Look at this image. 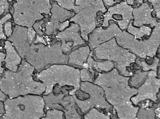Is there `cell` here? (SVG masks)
Wrapping results in <instances>:
<instances>
[{"instance_id":"6da1fadb","label":"cell","mask_w":160,"mask_h":119,"mask_svg":"<svg viewBox=\"0 0 160 119\" xmlns=\"http://www.w3.org/2000/svg\"><path fill=\"white\" fill-rule=\"evenodd\" d=\"M130 77L120 74L115 67L108 72L99 73L94 83L101 87L107 102L116 112L118 118L136 119L139 109L131 99L136 95L138 90L129 84Z\"/></svg>"},{"instance_id":"7a4b0ae2","label":"cell","mask_w":160,"mask_h":119,"mask_svg":"<svg viewBox=\"0 0 160 119\" xmlns=\"http://www.w3.org/2000/svg\"><path fill=\"white\" fill-rule=\"evenodd\" d=\"M8 40L22 60L32 66L37 72L52 65L68 63V55L63 52L60 41H55L49 45L40 43L30 44L27 32L23 30L15 31Z\"/></svg>"},{"instance_id":"3957f363","label":"cell","mask_w":160,"mask_h":119,"mask_svg":"<svg viewBox=\"0 0 160 119\" xmlns=\"http://www.w3.org/2000/svg\"><path fill=\"white\" fill-rule=\"evenodd\" d=\"M35 70L32 66L22 60L16 72L4 71L0 77V89L10 99L27 94L42 95L46 86L34 78Z\"/></svg>"},{"instance_id":"277c9868","label":"cell","mask_w":160,"mask_h":119,"mask_svg":"<svg viewBox=\"0 0 160 119\" xmlns=\"http://www.w3.org/2000/svg\"><path fill=\"white\" fill-rule=\"evenodd\" d=\"M34 75L35 79L41 81L46 86V91L42 95L52 92L55 86L68 88L70 95H74L80 89V68L68 64L52 65Z\"/></svg>"},{"instance_id":"5b68a950","label":"cell","mask_w":160,"mask_h":119,"mask_svg":"<svg viewBox=\"0 0 160 119\" xmlns=\"http://www.w3.org/2000/svg\"><path fill=\"white\" fill-rule=\"evenodd\" d=\"M4 106L5 113L1 118L38 119L45 115V102L42 95L27 94L7 98Z\"/></svg>"},{"instance_id":"8992f818","label":"cell","mask_w":160,"mask_h":119,"mask_svg":"<svg viewBox=\"0 0 160 119\" xmlns=\"http://www.w3.org/2000/svg\"><path fill=\"white\" fill-rule=\"evenodd\" d=\"M73 95L83 116L96 108L110 115L111 118H118L116 112L106 100L103 89L94 82L81 81L79 89Z\"/></svg>"},{"instance_id":"52a82bcc","label":"cell","mask_w":160,"mask_h":119,"mask_svg":"<svg viewBox=\"0 0 160 119\" xmlns=\"http://www.w3.org/2000/svg\"><path fill=\"white\" fill-rule=\"evenodd\" d=\"M92 51L94 59L114 62L115 67L123 76L131 77L134 74L132 64L135 63L137 56L118 45L114 37L101 44Z\"/></svg>"},{"instance_id":"ba28073f","label":"cell","mask_w":160,"mask_h":119,"mask_svg":"<svg viewBox=\"0 0 160 119\" xmlns=\"http://www.w3.org/2000/svg\"><path fill=\"white\" fill-rule=\"evenodd\" d=\"M114 37L118 45L129 50L137 57L143 59L147 57L153 58L157 56L160 44V22L154 27L148 38L136 39L132 34L119 28Z\"/></svg>"},{"instance_id":"9c48e42d","label":"cell","mask_w":160,"mask_h":119,"mask_svg":"<svg viewBox=\"0 0 160 119\" xmlns=\"http://www.w3.org/2000/svg\"><path fill=\"white\" fill-rule=\"evenodd\" d=\"M72 10L75 16L69 21L78 24L82 38L88 42V35L97 27V13L107 11L102 0H76Z\"/></svg>"},{"instance_id":"30bf717a","label":"cell","mask_w":160,"mask_h":119,"mask_svg":"<svg viewBox=\"0 0 160 119\" xmlns=\"http://www.w3.org/2000/svg\"><path fill=\"white\" fill-rule=\"evenodd\" d=\"M13 17L15 24L23 27H33L37 21L50 14V0H17L13 4Z\"/></svg>"},{"instance_id":"8fae6325","label":"cell","mask_w":160,"mask_h":119,"mask_svg":"<svg viewBox=\"0 0 160 119\" xmlns=\"http://www.w3.org/2000/svg\"><path fill=\"white\" fill-rule=\"evenodd\" d=\"M70 89L63 88L59 93H50L42 95L45 102V111L48 109H58L64 112L65 119L83 118L82 114L77 106L73 95L69 94Z\"/></svg>"},{"instance_id":"7c38bea8","label":"cell","mask_w":160,"mask_h":119,"mask_svg":"<svg viewBox=\"0 0 160 119\" xmlns=\"http://www.w3.org/2000/svg\"><path fill=\"white\" fill-rule=\"evenodd\" d=\"M133 7L128 4L126 1L109 7L103 16L102 27L107 28L109 25V21H113L117 22L122 30H127L130 21L133 20Z\"/></svg>"},{"instance_id":"4fadbf2b","label":"cell","mask_w":160,"mask_h":119,"mask_svg":"<svg viewBox=\"0 0 160 119\" xmlns=\"http://www.w3.org/2000/svg\"><path fill=\"white\" fill-rule=\"evenodd\" d=\"M137 90V94L131 99L134 105L137 106L139 103L147 100L157 103L158 100V94L160 90V78H158L157 71H149L146 79Z\"/></svg>"},{"instance_id":"5bb4252c","label":"cell","mask_w":160,"mask_h":119,"mask_svg":"<svg viewBox=\"0 0 160 119\" xmlns=\"http://www.w3.org/2000/svg\"><path fill=\"white\" fill-rule=\"evenodd\" d=\"M55 38L61 42L62 50L67 55L80 47L88 44L81 36L79 26L75 23H71L64 30L57 33Z\"/></svg>"},{"instance_id":"9a60e30c","label":"cell","mask_w":160,"mask_h":119,"mask_svg":"<svg viewBox=\"0 0 160 119\" xmlns=\"http://www.w3.org/2000/svg\"><path fill=\"white\" fill-rule=\"evenodd\" d=\"M50 12V20L46 23L45 28V34L48 36L56 34L61 24L75 15L74 12L61 7L56 2L52 4Z\"/></svg>"},{"instance_id":"2e32d148","label":"cell","mask_w":160,"mask_h":119,"mask_svg":"<svg viewBox=\"0 0 160 119\" xmlns=\"http://www.w3.org/2000/svg\"><path fill=\"white\" fill-rule=\"evenodd\" d=\"M153 11L152 5L148 2H143L140 6L133 8V26L140 27L142 25H149L151 28H154L158 21L157 18L152 16Z\"/></svg>"},{"instance_id":"e0dca14e","label":"cell","mask_w":160,"mask_h":119,"mask_svg":"<svg viewBox=\"0 0 160 119\" xmlns=\"http://www.w3.org/2000/svg\"><path fill=\"white\" fill-rule=\"evenodd\" d=\"M4 48L6 52L5 66L8 70L16 72L21 63L22 58L10 41L7 40L5 42Z\"/></svg>"},{"instance_id":"ac0fdd59","label":"cell","mask_w":160,"mask_h":119,"mask_svg":"<svg viewBox=\"0 0 160 119\" xmlns=\"http://www.w3.org/2000/svg\"><path fill=\"white\" fill-rule=\"evenodd\" d=\"M91 50L88 45L80 47L68 54V64L80 69L84 67Z\"/></svg>"},{"instance_id":"d6986e66","label":"cell","mask_w":160,"mask_h":119,"mask_svg":"<svg viewBox=\"0 0 160 119\" xmlns=\"http://www.w3.org/2000/svg\"><path fill=\"white\" fill-rule=\"evenodd\" d=\"M94 70L98 73L108 72L115 67V63L108 60H96L93 57V51H91L84 67Z\"/></svg>"},{"instance_id":"ffe728a7","label":"cell","mask_w":160,"mask_h":119,"mask_svg":"<svg viewBox=\"0 0 160 119\" xmlns=\"http://www.w3.org/2000/svg\"><path fill=\"white\" fill-rule=\"evenodd\" d=\"M160 58L155 56L154 57H147L146 59L137 57L135 61V67L137 69L141 68L143 71H149L150 70L158 71Z\"/></svg>"},{"instance_id":"44dd1931","label":"cell","mask_w":160,"mask_h":119,"mask_svg":"<svg viewBox=\"0 0 160 119\" xmlns=\"http://www.w3.org/2000/svg\"><path fill=\"white\" fill-rule=\"evenodd\" d=\"M132 22L133 20H132L130 22L127 28V31L134 36L135 38L142 40L145 38H148L151 35L152 32L151 27L145 25L136 27L133 26Z\"/></svg>"},{"instance_id":"7402d4cb","label":"cell","mask_w":160,"mask_h":119,"mask_svg":"<svg viewBox=\"0 0 160 119\" xmlns=\"http://www.w3.org/2000/svg\"><path fill=\"white\" fill-rule=\"evenodd\" d=\"M149 71H142L141 68L137 69L134 71V74L130 77L129 84L132 88L138 89L144 82L147 77Z\"/></svg>"},{"instance_id":"603a6c76","label":"cell","mask_w":160,"mask_h":119,"mask_svg":"<svg viewBox=\"0 0 160 119\" xmlns=\"http://www.w3.org/2000/svg\"><path fill=\"white\" fill-rule=\"evenodd\" d=\"M83 118L88 119H105L111 118L109 114L96 108H93L89 110L87 113L83 115Z\"/></svg>"},{"instance_id":"cb8c5ba5","label":"cell","mask_w":160,"mask_h":119,"mask_svg":"<svg viewBox=\"0 0 160 119\" xmlns=\"http://www.w3.org/2000/svg\"><path fill=\"white\" fill-rule=\"evenodd\" d=\"M136 119H156V113L153 106L149 107H139Z\"/></svg>"},{"instance_id":"d4e9b609","label":"cell","mask_w":160,"mask_h":119,"mask_svg":"<svg viewBox=\"0 0 160 119\" xmlns=\"http://www.w3.org/2000/svg\"><path fill=\"white\" fill-rule=\"evenodd\" d=\"M42 119H65L64 112L58 109H48L45 111V116Z\"/></svg>"},{"instance_id":"484cf974","label":"cell","mask_w":160,"mask_h":119,"mask_svg":"<svg viewBox=\"0 0 160 119\" xmlns=\"http://www.w3.org/2000/svg\"><path fill=\"white\" fill-rule=\"evenodd\" d=\"M80 78L81 81L90 82H94L96 78L90 69L87 67H83L80 69Z\"/></svg>"},{"instance_id":"4316f807","label":"cell","mask_w":160,"mask_h":119,"mask_svg":"<svg viewBox=\"0 0 160 119\" xmlns=\"http://www.w3.org/2000/svg\"><path fill=\"white\" fill-rule=\"evenodd\" d=\"M11 18L12 16L11 14L10 13H7L0 19V40L7 39V37L6 36L4 32V24L6 21L11 19Z\"/></svg>"},{"instance_id":"83f0119b","label":"cell","mask_w":160,"mask_h":119,"mask_svg":"<svg viewBox=\"0 0 160 119\" xmlns=\"http://www.w3.org/2000/svg\"><path fill=\"white\" fill-rule=\"evenodd\" d=\"M57 3L61 7L67 9L72 10L75 5L76 0H55Z\"/></svg>"},{"instance_id":"f1b7e54d","label":"cell","mask_w":160,"mask_h":119,"mask_svg":"<svg viewBox=\"0 0 160 119\" xmlns=\"http://www.w3.org/2000/svg\"><path fill=\"white\" fill-rule=\"evenodd\" d=\"M149 3H151L156 16L158 19L160 20V0H148Z\"/></svg>"},{"instance_id":"f546056e","label":"cell","mask_w":160,"mask_h":119,"mask_svg":"<svg viewBox=\"0 0 160 119\" xmlns=\"http://www.w3.org/2000/svg\"><path fill=\"white\" fill-rule=\"evenodd\" d=\"M9 3L8 0H0V17L9 12Z\"/></svg>"},{"instance_id":"4dcf8cb0","label":"cell","mask_w":160,"mask_h":119,"mask_svg":"<svg viewBox=\"0 0 160 119\" xmlns=\"http://www.w3.org/2000/svg\"><path fill=\"white\" fill-rule=\"evenodd\" d=\"M37 33L32 27H28L27 30V39L30 44L34 42L36 37Z\"/></svg>"},{"instance_id":"1f68e13d","label":"cell","mask_w":160,"mask_h":119,"mask_svg":"<svg viewBox=\"0 0 160 119\" xmlns=\"http://www.w3.org/2000/svg\"><path fill=\"white\" fill-rule=\"evenodd\" d=\"M7 99V95L5 94L2 90L0 89V118H1L2 115L4 114V102Z\"/></svg>"},{"instance_id":"d6a6232c","label":"cell","mask_w":160,"mask_h":119,"mask_svg":"<svg viewBox=\"0 0 160 119\" xmlns=\"http://www.w3.org/2000/svg\"><path fill=\"white\" fill-rule=\"evenodd\" d=\"M43 23L44 21H42L39 22H36L33 25V28L36 32L37 34L40 36H43L45 33V28L42 26Z\"/></svg>"},{"instance_id":"836d02e7","label":"cell","mask_w":160,"mask_h":119,"mask_svg":"<svg viewBox=\"0 0 160 119\" xmlns=\"http://www.w3.org/2000/svg\"><path fill=\"white\" fill-rule=\"evenodd\" d=\"M3 29L5 34L7 37V38L11 36L13 32L12 22L8 21H6L4 24Z\"/></svg>"},{"instance_id":"e575fe53","label":"cell","mask_w":160,"mask_h":119,"mask_svg":"<svg viewBox=\"0 0 160 119\" xmlns=\"http://www.w3.org/2000/svg\"><path fill=\"white\" fill-rule=\"evenodd\" d=\"M6 57V53L3 51L0 52V75L2 74L4 72V67L2 66V62H4L5 58Z\"/></svg>"},{"instance_id":"d590c367","label":"cell","mask_w":160,"mask_h":119,"mask_svg":"<svg viewBox=\"0 0 160 119\" xmlns=\"http://www.w3.org/2000/svg\"><path fill=\"white\" fill-rule=\"evenodd\" d=\"M153 108L155 109L156 119H160V102L154 106L153 104Z\"/></svg>"},{"instance_id":"8d00e7d4","label":"cell","mask_w":160,"mask_h":119,"mask_svg":"<svg viewBox=\"0 0 160 119\" xmlns=\"http://www.w3.org/2000/svg\"><path fill=\"white\" fill-rule=\"evenodd\" d=\"M102 1L104 2L105 4L109 6L112 5L115 3L114 0H102Z\"/></svg>"},{"instance_id":"74e56055","label":"cell","mask_w":160,"mask_h":119,"mask_svg":"<svg viewBox=\"0 0 160 119\" xmlns=\"http://www.w3.org/2000/svg\"><path fill=\"white\" fill-rule=\"evenodd\" d=\"M157 74H158V78H160V66H159L158 67V71H157ZM158 98L160 99V90L158 94Z\"/></svg>"},{"instance_id":"f35d334b","label":"cell","mask_w":160,"mask_h":119,"mask_svg":"<svg viewBox=\"0 0 160 119\" xmlns=\"http://www.w3.org/2000/svg\"><path fill=\"white\" fill-rule=\"evenodd\" d=\"M128 4L130 5H133L135 4V0H126Z\"/></svg>"},{"instance_id":"ab89813d","label":"cell","mask_w":160,"mask_h":119,"mask_svg":"<svg viewBox=\"0 0 160 119\" xmlns=\"http://www.w3.org/2000/svg\"><path fill=\"white\" fill-rule=\"evenodd\" d=\"M143 3V0H135V3L137 4L138 7L140 6Z\"/></svg>"},{"instance_id":"60d3db41","label":"cell","mask_w":160,"mask_h":119,"mask_svg":"<svg viewBox=\"0 0 160 119\" xmlns=\"http://www.w3.org/2000/svg\"><path fill=\"white\" fill-rule=\"evenodd\" d=\"M156 56L160 58V44L158 48V51H157V56Z\"/></svg>"},{"instance_id":"b9f144b4","label":"cell","mask_w":160,"mask_h":119,"mask_svg":"<svg viewBox=\"0 0 160 119\" xmlns=\"http://www.w3.org/2000/svg\"><path fill=\"white\" fill-rule=\"evenodd\" d=\"M3 50V48L1 46V45H0V50Z\"/></svg>"},{"instance_id":"7bdbcfd3","label":"cell","mask_w":160,"mask_h":119,"mask_svg":"<svg viewBox=\"0 0 160 119\" xmlns=\"http://www.w3.org/2000/svg\"><path fill=\"white\" fill-rule=\"evenodd\" d=\"M159 66H160V60L159 62Z\"/></svg>"},{"instance_id":"ee69618b","label":"cell","mask_w":160,"mask_h":119,"mask_svg":"<svg viewBox=\"0 0 160 119\" xmlns=\"http://www.w3.org/2000/svg\"><path fill=\"white\" fill-rule=\"evenodd\" d=\"M11 1H12V0H11Z\"/></svg>"}]
</instances>
